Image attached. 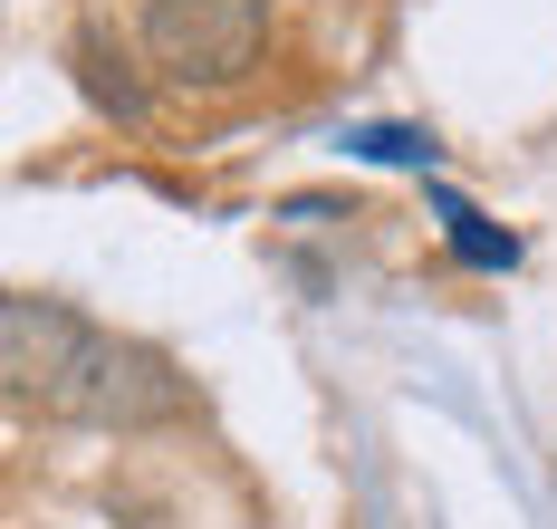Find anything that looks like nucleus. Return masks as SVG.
Returning a JSON list of instances; mask_svg holds the SVG:
<instances>
[{"instance_id": "20e7f679", "label": "nucleus", "mask_w": 557, "mask_h": 529, "mask_svg": "<svg viewBox=\"0 0 557 529\" xmlns=\"http://www.w3.org/2000/svg\"><path fill=\"white\" fill-rule=\"evenodd\" d=\"M356 155H375V164H433V135H404V125H366V135H356Z\"/></svg>"}, {"instance_id": "f257e3e1", "label": "nucleus", "mask_w": 557, "mask_h": 529, "mask_svg": "<svg viewBox=\"0 0 557 529\" xmlns=\"http://www.w3.org/2000/svg\"><path fill=\"white\" fill-rule=\"evenodd\" d=\"M0 366L10 395L67 414V423H164L183 414V376L154 347H125L107 328H87L58 298H0Z\"/></svg>"}, {"instance_id": "f03ea898", "label": "nucleus", "mask_w": 557, "mask_h": 529, "mask_svg": "<svg viewBox=\"0 0 557 529\" xmlns=\"http://www.w3.org/2000/svg\"><path fill=\"white\" fill-rule=\"evenodd\" d=\"M270 0H145V59L183 87H231L260 59Z\"/></svg>"}, {"instance_id": "7ed1b4c3", "label": "nucleus", "mask_w": 557, "mask_h": 529, "mask_svg": "<svg viewBox=\"0 0 557 529\" xmlns=\"http://www.w3.org/2000/svg\"><path fill=\"white\" fill-rule=\"evenodd\" d=\"M443 222H451V250H461L471 270H509V232H491L461 193H443Z\"/></svg>"}]
</instances>
